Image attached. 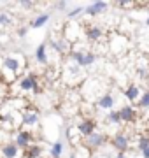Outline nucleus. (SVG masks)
Listing matches in <instances>:
<instances>
[{
	"mask_svg": "<svg viewBox=\"0 0 149 158\" xmlns=\"http://www.w3.org/2000/svg\"><path fill=\"white\" fill-rule=\"evenodd\" d=\"M18 86V91L19 93H26V91H40V86H39V79L35 74H28V76H25V77H19L14 83Z\"/></svg>",
	"mask_w": 149,
	"mask_h": 158,
	"instance_id": "obj_1",
	"label": "nucleus"
},
{
	"mask_svg": "<svg viewBox=\"0 0 149 158\" xmlns=\"http://www.w3.org/2000/svg\"><path fill=\"white\" fill-rule=\"evenodd\" d=\"M14 144H16L19 149H26V148H30L32 144H35V139L34 135H32V132H28V130H18L16 137H14Z\"/></svg>",
	"mask_w": 149,
	"mask_h": 158,
	"instance_id": "obj_2",
	"label": "nucleus"
},
{
	"mask_svg": "<svg viewBox=\"0 0 149 158\" xmlns=\"http://www.w3.org/2000/svg\"><path fill=\"white\" fill-rule=\"evenodd\" d=\"M23 63H25V58L21 60L19 56H6L4 58V67L6 70L9 72L16 74L18 77H19V72H21V69H23Z\"/></svg>",
	"mask_w": 149,
	"mask_h": 158,
	"instance_id": "obj_3",
	"label": "nucleus"
},
{
	"mask_svg": "<svg viewBox=\"0 0 149 158\" xmlns=\"http://www.w3.org/2000/svg\"><path fill=\"white\" fill-rule=\"evenodd\" d=\"M75 128H77V132L81 134V137H90V135H93L95 132H97V123L93 121V119H90V118H86V119H81L79 123L75 125Z\"/></svg>",
	"mask_w": 149,
	"mask_h": 158,
	"instance_id": "obj_4",
	"label": "nucleus"
},
{
	"mask_svg": "<svg viewBox=\"0 0 149 158\" xmlns=\"http://www.w3.org/2000/svg\"><path fill=\"white\" fill-rule=\"evenodd\" d=\"M39 111L37 109H32V107H26L21 113V125H25V127H37V123H39Z\"/></svg>",
	"mask_w": 149,
	"mask_h": 158,
	"instance_id": "obj_5",
	"label": "nucleus"
},
{
	"mask_svg": "<svg viewBox=\"0 0 149 158\" xmlns=\"http://www.w3.org/2000/svg\"><path fill=\"white\" fill-rule=\"evenodd\" d=\"M112 146L119 153H126L128 148H130V137L126 135V134H116L112 137Z\"/></svg>",
	"mask_w": 149,
	"mask_h": 158,
	"instance_id": "obj_6",
	"label": "nucleus"
},
{
	"mask_svg": "<svg viewBox=\"0 0 149 158\" xmlns=\"http://www.w3.org/2000/svg\"><path fill=\"white\" fill-rule=\"evenodd\" d=\"M105 142H107V135H105V134H100V132H95L93 135H90V137L86 139V146L93 151V149L102 148Z\"/></svg>",
	"mask_w": 149,
	"mask_h": 158,
	"instance_id": "obj_7",
	"label": "nucleus"
},
{
	"mask_svg": "<svg viewBox=\"0 0 149 158\" xmlns=\"http://www.w3.org/2000/svg\"><path fill=\"white\" fill-rule=\"evenodd\" d=\"M118 111H119V116H121V121L123 123H133L137 119V111H135L133 106H123Z\"/></svg>",
	"mask_w": 149,
	"mask_h": 158,
	"instance_id": "obj_8",
	"label": "nucleus"
},
{
	"mask_svg": "<svg viewBox=\"0 0 149 158\" xmlns=\"http://www.w3.org/2000/svg\"><path fill=\"white\" fill-rule=\"evenodd\" d=\"M107 9V2H103V0H97V2H93L91 6H88L86 9H84V14L90 18H95L98 16L100 12H103Z\"/></svg>",
	"mask_w": 149,
	"mask_h": 158,
	"instance_id": "obj_9",
	"label": "nucleus"
},
{
	"mask_svg": "<svg viewBox=\"0 0 149 158\" xmlns=\"http://www.w3.org/2000/svg\"><path fill=\"white\" fill-rule=\"evenodd\" d=\"M35 62L40 63V65H47V62H49V58H47V44H39L37 46V49H35Z\"/></svg>",
	"mask_w": 149,
	"mask_h": 158,
	"instance_id": "obj_10",
	"label": "nucleus"
},
{
	"mask_svg": "<svg viewBox=\"0 0 149 158\" xmlns=\"http://www.w3.org/2000/svg\"><path fill=\"white\" fill-rule=\"evenodd\" d=\"M140 88H139L135 83H132V85H128L126 86V90H125V97H126V100L128 102H139V98H140Z\"/></svg>",
	"mask_w": 149,
	"mask_h": 158,
	"instance_id": "obj_11",
	"label": "nucleus"
},
{
	"mask_svg": "<svg viewBox=\"0 0 149 158\" xmlns=\"http://www.w3.org/2000/svg\"><path fill=\"white\" fill-rule=\"evenodd\" d=\"M84 34H86V39L90 40V42H98V40L103 37V30L95 25V27H86Z\"/></svg>",
	"mask_w": 149,
	"mask_h": 158,
	"instance_id": "obj_12",
	"label": "nucleus"
},
{
	"mask_svg": "<svg viewBox=\"0 0 149 158\" xmlns=\"http://www.w3.org/2000/svg\"><path fill=\"white\" fill-rule=\"evenodd\" d=\"M114 104H116V100H114V97L111 95V93L100 95V98H98V102H97V106L100 109H103V111H111V109L114 107Z\"/></svg>",
	"mask_w": 149,
	"mask_h": 158,
	"instance_id": "obj_13",
	"label": "nucleus"
},
{
	"mask_svg": "<svg viewBox=\"0 0 149 158\" xmlns=\"http://www.w3.org/2000/svg\"><path fill=\"white\" fill-rule=\"evenodd\" d=\"M0 153H2V156L4 158H16L18 153H19V148H18L16 144H14V141H12V142L4 144L2 149H0Z\"/></svg>",
	"mask_w": 149,
	"mask_h": 158,
	"instance_id": "obj_14",
	"label": "nucleus"
},
{
	"mask_svg": "<svg viewBox=\"0 0 149 158\" xmlns=\"http://www.w3.org/2000/svg\"><path fill=\"white\" fill-rule=\"evenodd\" d=\"M25 158H42V148L37 146V142L35 144H32L30 148H26L23 153Z\"/></svg>",
	"mask_w": 149,
	"mask_h": 158,
	"instance_id": "obj_15",
	"label": "nucleus"
},
{
	"mask_svg": "<svg viewBox=\"0 0 149 158\" xmlns=\"http://www.w3.org/2000/svg\"><path fill=\"white\" fill-rule=\"evenodd\" d=\"M49 19H51V14H47V12L39 14L34 21L30 23V27H32V28H42V27H46V25H47V21H49Z\"/></svg>",
	"mask_w": 149,
	"mask_h": 158,
	"instance_id": "obj_16",
	"label": "nucleus"
},
{
	"mask_svg": "<svg viewBox=\"0 0 149 158\" xmlns=\"http://www.w3.org/2000/svg\"><path fill=\"white\" fill-rule=\"evenodd\" d=\"M62 155H63V142L62 141L53 142L51 148H49V156L51 158H62Z\"/></svg>",
	"mask_w": 149,
	"mask_h": 158,
	"instance_id": "obj_17",
	"label": "nucleus"
},
{
	"mask_svg": "<svg viewBox=\"0 0 149 158\" xmlns=\"http://www.w3.org/2000/svg\"><path fill=\"white\" fill-rule=\"evenodd\" d=\"M75 156L77 158H91V149L86 146V144H81V146H77L74 149Z\"/></svg>",
	"mask_w": 149,
	"mask_h": 158,
	"instance_id": "obj_18",
	"label": "nucleus"
},
{
	"mask_svg": "<svg viewBox=\"0 0 149 158\" xmlns=\"http://www.w3.org/2000/svg\"><path fill=\"white\" fill-rule=\"evenodd\" d=\"M95 60H97V55L93 53V51H86L84 53V60H83V69L90 67V65H93L95 63Z\"/></svg>",
	"mask_w": 149,
	"mask_h": 158,
	"instance_id": "obj_19",
	"label": "nucleus"
},
{
	"mask_svg": "<svg viewBox=\"0 0 149 158\" xmlns=\"http://www.w3.org/2000/svg\"><path fill=\"white\" fill-rule=\"evenodd\" d=\"M107 121H109L111 125H121L119 111H109V114H107Z\"/></svg>",
	"mask_w": 149,
	"mask_h": 158,
	"instance_id": "obj_20",
	"label": "nucleus"
},
{
	"mask_svg": "<svg viewBox=\"0 0 149 158\" xmlns=\"http://www.w3.org/2000/svg\"><path fill=\"white\" fill-rule=\"evenodd\" d=\"M137 106L139 107H142V109H149V91H144L142 95H140Z\"/></svg>",
	"mask_w": 149,
	"mask_h": 158,
	"instance_id": "obj_21",
	"label": "nucleus"
},
{
	"mask_svg": "<svg viewBox=\"0 0 149 158\" xmlns=\"http://www.w3.org/2000/svg\"><path fill=\"white\" fill-rule=\"evenodd\" d=\"M147 148H149V135H142L137 142V149L142 153L144 149H147Z\"/></svg>",
	"mask_w": 149,
	"mask_h": 158,
	"instance_id": "obj_22",
	"label": "nucleus"
},
{
	"mask_svg": "<svg viewBox=\"0 0 149 158\" xmlns=\"http://www.w3.org/2000/svg\"><path fill=\"white\" fill-rule=\"evenodd\" d=\"M11 23H12V19L7 12H0V25H2V27H9Z\"/></svg>",
	"mask_w": 149,
	"mask_h": 158,
	"instance_id": "obj_23",
	"label": "nucleus"
},
{
	"mask_svg": "<svg viewBox=\"0 0 149 158\" xmlns=\"http://www.w3.org/2000/svg\"><path fill=\"white\" fill-rule=\"evenodd\" d=\"M83 12H84V9H83V7H75V9H72L70 12H67V18H69V19H74V18L81 16Z\"/></svg>",
	"mask_w": 149,
	"mask_h": 158,
	"instance_id": "obj_24",
	"label": "nucleus"
},
{
	"mask_svg": "<svg viewBox=\"0 0 149 158\" xmlns=\"http://www.w3.org/2000/svg\"><path fill=\"white\" fill-rule=\"evenodd\" d=\"M118 6L123 7V9H128V7H133L135 4H133V2H118Z\"/></svg>",
	"mask_w": 149,
	"mask_h": 158,
	"instance_id": "obj_25",
	"label": "nucleus"
},
{
	"mask_svg": "<svg viewBox=\"0 0 149 158\" xmlns=\"http://www.w3.org/2000/svg\"><path fill=\"white\" fill-rule=\"evenodd\" d=\"M26 32H28V28H19V30H18V35H19V37H25Z\"/></svg>",
	"mask_w": 149,
	"mask_h": 158,
	"instance_id": "obj_26",
	"label": "nucleus"
},
{
	"mask_svg": "<svg viewBox=\"0 0 149 158\" xmlns=\"http://www.w3.org/2000/svg\"><path fill=\"white\" fill-rule=\"evenodd\" d=\"M140 155H142V158H149V148H147V149H144Z\"/></svg>",
	"mask_w": 149,
	"mask_h": 158,
	"instance_id": "obj_27",
	"label": "nucleus"
},
{
	"mask_svg": "<svg viewBox=\"0 0 149 158\" xmlns=\"http://www.w3.org/2000/svg\"><path fill=\"white\" fill-rule=\"evenodd\" d=\"M56 6L60 7V9H65V7H67V2H58Z\"/></svg>",
	"mask_w": 149,
	"mask_h": 158,
	"instance_id": "obj_28",
	"label": "nucleus"
},
{
	"mask_svg": "<svg viewBox=\"0 0 149 158\" xmlns=\"http://www.w3.org/2000/svg\"><path fill=\"white\" fill-rule=\"evenodd\" d=\"M116 158H126V153H119V151H118V155H116Z\"/></svg>",
	"mask_w": 149,
	"mask_h": 158,
	"instance_id": "obj_29",
	"label": "nucleus"
},
{
	"mask_svg": "<svg viewBox=\"0 0 149 158\" xmlns=\"http://www.w3.org/2000/svg\"><path fill=\"white\" fill-rule=\"evenodd\" d=\"M21 6H23V7H32V6H34V4H32V2H23Z\"/></svg>",
	"mask_w": 149,
	"mask_h": 158,
	"instance_id": "obj_30",
	"label": "nucleus"
},
{
	"mask_svg": "<svg viewBox=\"0 0 149 158\" xmlns=\"http://www.w3.org/2000/svg\"><path fill=\"white\" fill-rule=\"evenodd\" d=\"M69 158H77V156H75V153L72 151V153H70V155H69Z\"/></svg>",
	"mask_w": 149,
	"mask_h": 158,
	"instance_id": "obj_31",
	"label": "nucleus"
},
{
	"mask_svg": "<svg viewBox=\"0 0 149 158\" xmlns=\"http://www.w3.org/2000/svg\"><path fill=\"white\" fill-rule=\"evenodd\" d=\"M146 25H147V27H149V18H147V19H146Z\"/></svg>",
	"mask_w": 149,
	"mask_h": 158,
	"instance_id": "obj_32",
	"label": "nucleus"
},
{
	"mask_svg": "<svg viewBox=\"0 0 149 158\" xmlns=\"http://www.w3.org/2000/svg\"><path fill=\"white\" fill-rule=\"evenodd\" d=\"M0 48H2V46H0Z\"/></svg>",
	"mask_w": 149,
	"mask_h": 158,
	"instance_id": "obj_33",
	"label": "nucleus"
},
{
	"mask_svg": "<svg viewBox=\"0 0 149 158\" xmlns=\"http://www.w3.org/2000/svg\"><path fill=\"white\" fill-rule=\"evenodd\" d=\"M23 158H25V156H23Z\"/></svg>",
	"mask_w": 149,
	"mask_h": 158,
	"instance_id": "obj_34",
	"label": "nucleus"
}]
</instances>
